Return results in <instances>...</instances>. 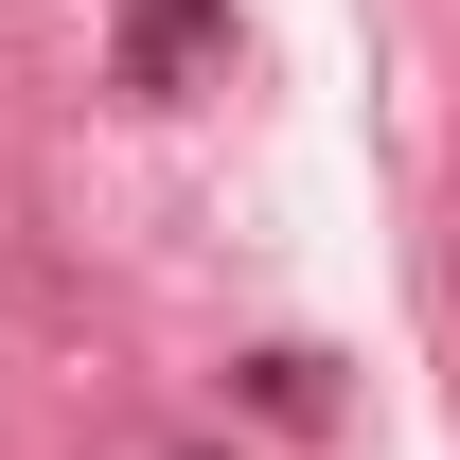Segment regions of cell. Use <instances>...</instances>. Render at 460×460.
Masks as SVG:
<instances>
[{
  "mask_svg": "<svg viewBox=\"0 0 460 460\" xmlns=\"http://www.w3.org/2000/svg\"><path fill=\"white\" fill-rule=\"evenodd\" d=\"M213 54H230L213 0H142V18H124V71H142V89H177V71H213Z\"/></svg>",
  "mask_w": 460,
  "mask_h": 460,
  "instance_id": "obj_1",
  "label": "cell"
}]
</instances>
